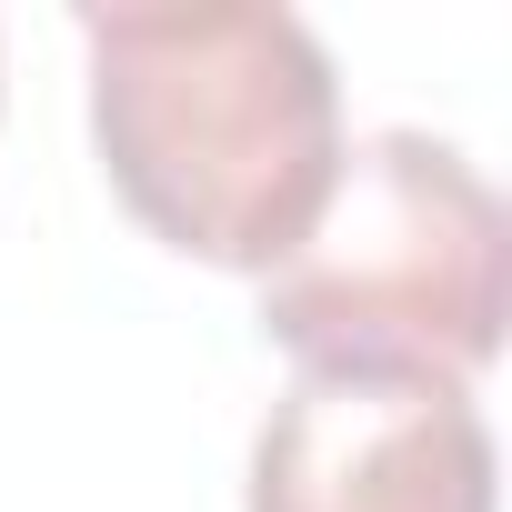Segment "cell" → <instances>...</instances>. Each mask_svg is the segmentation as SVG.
<instances>
[{"mask_svg": "<svg viewBox=\"0 0 512 512\" xmlns=\"http://www.w3.org/2000/svg\"><path fill=\"white\" fill-rule=\"evenodd\" d=\"M512 312V211L432 131L342 141L322 221L262 272V332L292 362H382L472 382Z\"/></svg>", "mask_w": 512, "mask_h": 512, "instance_id": "2", "label": "cell"}, {"mask_svg": "<svg viewBox=\"0 0 512 512\" xmlns=\"http://www.w3.org/2000/svg\"><path fill=\"white\" fill-rule=\"evenodd\" d=\"M91 141L131 221L211 272H272L342 171V81L302 11H81Z\"/></svg>", "mask_w": 512, "mask_h": 512, "instance_id": "1", "label": "cell"}, {"mask_svg": "<svg viewBox=\"0 0 512 512\" xmlns=\"http://www.w3.org/2000/svg\"><path fill=\"white\" fill-rule=\"evenodd\" d=\"M251 512H492L472 382L302 362L251 432Z\"/></svg>", "mask_w": 512, "mask_h": 512, "instance_id": "3", "label": "cell"}]
</instances>
